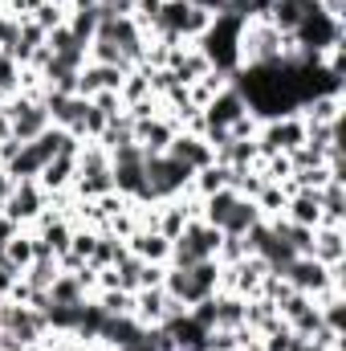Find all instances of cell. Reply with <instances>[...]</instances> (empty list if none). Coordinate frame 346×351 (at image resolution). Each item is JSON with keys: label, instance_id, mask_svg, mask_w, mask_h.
I'll return each instance as SVG.
<instances>
[{"label": "cell", "instance_id": "6da1fadb", "mask_svg": "<svg viewBox=\"0 0 346 351\" xmlns=\"http://www.w3.org/2000/svg\"><path fill=\"white\" fill-rule=\"evenodd\" d=\"M163 290H168V298H175L179 306H196V302H204V298H212L220 290V262L216 258H204V262L187 265V269L168 265Z\"/></svg>", "mask_w": 346, "mask_h": 351}, {"label": "cell", "instance_id": "8fae6325", "mask_svg": "<svg viewBox=\"0 0 346 351\" xmlns=\"http://www.w3.org/2000/svg\"><path fill=\"white\" fill-rule=\"evenodd\" d=\"M127 254H135L139 262H147V265H168L172 241H168L163 233H155V229H135V233L127 237Z\"/></svg>", "mask_w": 346, "mask_h": 351}, {"label": "cell", "instance_id": "d4e9b609", "mask_svg": "<svg viewBox=\"0 0 346 351\" xmlns=\"http://www.w3.org/2000/svg\"><path fill=\"white\" fill-rule=\"evenodd\" d=\"M94 302H98L110 319L135 315V294H127V290H94Z\"/></svg>", "mask_w": 346, "mask_h": 351}, {"label": "cell", "instance_id": "cb8c5ba5", "mask_svg": "<svg viewBox=\"0 0 346 351\" xmlns=\"http://www.w3.org/2000/svg\"><path fill=\"white\" fill-rule=\"evenodd\" d=\"M220 188H228V168L224 164H208V168H200V172L191 176V184H187V192L191 196H212V192H220Z\"/></svg>", "mask_w": 346, "mask_h": 351}, {"label": "cell", "instance_id": "277c9868", "mask_svg": "<svg viewBox=\"0 0 346 351\" xmlns=\"http://www.w3.org/2000/svg\"><path fill=\"white\" fill-rule=\"evenodd\" d=\"M306 143V123L302 114H281V119H265L257 131L261 156H289L293 147Z\"/></svg>", "mask_w": 346, "mask_h": 351}, {"label": "cell", "instance_id": "4316f807", "mask_svg": "<svg viewBox=\"0 0 346 351\" xmlns=\"http://www.w3.org/2000/svg\"><path fill=\"white\" fill-rule=\"evenodd\" d=\"M57 274H62V265H57V258H33V265H29V269H25L21 278H25V282H29L33 290H49Z\"/></svg>", "mask_w": 346, "mask_h": 351}, {"label": "cell", "instance_id": "e0dca14e", "mask_svg": "<svg viewBox=\"0 0 346 351\" xmlns=\"http://www.w3.org/2000/svg\"><path fill=\"white\" fill-rule=\"evenodd\" d=\"M306 123H338L343 119V94H314L297 106Z\"/></svg>", "mask_w": 346, "mask_h": 351}, {"label": "cell", "instance_id": "8992f818", "mask_svg": "<svg viewBox=\"0 0 346 351\" xmlns=\"http://www.w3.org/2000/svg\"><path fill=\"white\" fill-rule=\"evenodd\" d=\"M200 114H204V127L228 131V127H232L241 114H249V102H245V94H241V90L228 82V86L220 90V94H212V102H208Z\"/></svg>", "mask_w": 346, "mask_h": 351}, {"label": "cell", "instance_id": "3957f363", "mask_svg": "<svg viewBox=\"0 0 346 351\" xmlns=\"http://www.w3.org/2000/svg\"><path fill=\"white\" fill-rule=\"evenodd\" d=\"M45 208H49V192H45L37 180H12V192H8V200L0 204V213L12 217L21 229H33Z\"/></svg>", "mask_w": 346, "mask_h": 351}, {"label": "cell", "instance_id": "2e32d148", "mask_svg": "<svg viewBox=\"0 0 346 351\" xmlns=\"http://www.w3.org/2000/svg\"><path fill=\"white\" fill-rule=\"evenodd\" d=\"M74 176H78V160H70V156H53V160L41 168L37 184L53 196V192H66V188L74 184Z\"/></svg>", "mask_w": 346, "mask_h": 351}, {"label": "cell", "instance_id": "e575fe53", "mask_svg": "<svg viewBox=\"0 0 346 351\" xmlns=\"http://www.w3.org/2000/svg\"><path fill=\"white\" fill-rule=\"evenodd\" d=\"M241 351H265V348H261V343H249V348H241Z\"/></svg>", "mask_w": 346, "mask_h": 351}, {"label": "cell", "instance_id": "484cf974", "mask_svg": "<svg viewBox=\"0 0 346 351\" xmlns=\"http://www.w3.org/2000/svg\"><path fill=\"white\" fill-rule=\"evenodd\" d=\"M285 200H289L285 184H261V192L253 196V204L261 208V217H281V213H285Z\"/></svg>", "mask_w": 346, "mask_h": 351}, {"label": "cell", "instance_id": "7a4b0ae2", "mask_svg": "<svg viewBox=\"0 0 346 351\" xmlns=\"http://www.w3.org/2000/svg\"><path fill=\"white\" fill-rule=\"evenodd\" d=\"M277 278H285L297 294L318 298V294H326L330 286H343V265H322L318 258H293Z\"/></svg>", "mask_w": 346, "mask_h": 351}, {"label": "cell", "instance_id": "9a60e30c", "mask_svg": "<svg viewBox=\"0 0 346 351\" xmlns=\"http://www.w3.org/2000/svg\"><path fill=\"white\" fill-rule=\"evenodd\" d=\"M187 200L183 196H175V200H163V204H155V233H163L168 241H175L183 229H187Z\"/></svg>", "mask_w": 346, "mask_h": 351}, {"label": "cell", "instance_id": "7402d4cb", "mask_svg": "<svg viewBox=\"0 0 346 351\" xmlns=\"http://www.w3.org/2000/svg\"><path fill=\"white\" fill-rule=\"evenodd\" d=\"M261 221V208L249 200V196H241L237 204H232V213H228V221L220 225V233H228V237H245L253 225Z\"/></svg>", "mask_w": 346, "mask_h": 351}, {"label": "cell", "instance_id": "1f68e13d", "mask_svg": "<svg viewBox=\"0 0 346 351\" xmlns=\"http://www.w3.org/2000/svg\"><path fill=\"white\" fill-rule=\"evenodd\" d=\"M187 4H196V8H204V12H212V16L228 12V0H187Z\"/></svg>", "mask_w": 346, "mask_h": 351}, {"label": "cell", "instance_id": "836d02e7", "mask_svg": "<svg viewBox=\"0 0 346 351\" xmlns=\"http://www.w3.org/2000/svg\"><path fill=\"white\" fill-rule=\"evenodd\" d=\"M8 135H12V119H8V114H4V106H0V143H4Z\"/></svg>", "mask_w": 346, "mask_h": 351}, {"label": "cell", "instance_id": "4dcf8cb0", "mask_svg": "<svg viewBox=\"0 0 346 351\" xmlns=\"http://www.w3.org/2000/svg\"><path fill=\"white\" fill-rule=\"evenodd\" d=\"M249 258V250H245V237H220V250H216V262L220 265H237V262H245Z\"/></svg>", "mask_w": 346, "mask_h": 351}, {"label": "cell", "instance_id": "9c48e42d", "mask_svg": "<svg viewBox=\"0 0 346 351\" xmlns=\"http://www.w3.org/2000/svg\"><path fill=\"white\" fill-rule=\"evenodd\" d=\"M98 343H102L106 351L139 348V343H147V327H143V323H139L135 315H127V319H106V327H102Z\"/></svg>", "mask_w": 346, "mask_h": 351}, {"label": "cell", "instance_id": "52a82bcc", "mask_svg": "<svg viewBox=\"0 0 346 351\" xmlns=\"http://www.w3.org/2000/svg\"><path fill=\"white\" fill-rule=\"evenodd\" d=\"M179 311H187V306H179L175 298H168L163 286H143V290H135V319H139L143 327H159L163 319H172Z\"/></svg>", "mask_w": 346, "mask_h": 351}, {"label": "cell", "instance_id": "5bb4252c", "mask_svg": "<svg viewBox=\"0 0 346 351\" xmlns=\"http://www.w3.org/2000/svg\"><path fill=\"white\" fill-rule=\"evenodd\" d=\"M322 265H343L346 262V233L343 225H318L314 229V254Z\"/></svg>", "mask_w": 346, "mask_h": 351}, {"label": "cell", "instance_id": "7c38bea8", "mask_svg": "<svg viewBox=\"0 0 346 351\" xmlns=\"http://www.w3.org/2000/svg\"><path fill=\"white\" fill-rule=\"evenodd\" d=\"M127 74H131V70L102 66V62H86V66L78 70V94H82V98H94V94H102V90H118Z\"/></svg>", "mask_w": 346, "mask_h": 351}, {"label": "cell", "instance_id": "5b68a950", "mask_svg": "<svg viewBox=\"0 0 346 351\" xmlns=\"http://www.w3.org/2000/svg\"><path fill=\"white\" fill-rule=\"evenodd\" d=\"M175 131H179V123L163 110V102H159V114H151V119H139V123H135V143L143 147V156H168Z\"/></svg>", "mask_w": 346, "mask_h": 351}, {"label": "cell", "instance_id": "d6986e66", "mask_svg": "<svg viewBox=\"0 0 346 351\" xmlns=\"http://www.w3.org/2000/svg\"><path fill=\"white\" fill-rule=\"evenodd\" d=\"M322 200V225H343L346 221V180H330L326 188H318Z\"/></svg>", "mask_w": 346, "mask_h": 351}, {"label": "cell", "instance_id": "30bf717a", "mask_svg": "<svg viewBox=\"0 0 346 351\" xmlns=\"http://www.w3.org/2000/svg\"><path fill=\"white\" fill-rule=\"evenodd\" d=\"M318 8V0H269V12H265V21L277 29V33H285V37H293L297 33V25L310 16Z\"/></svg>", "mask_w": 346, "mask_h": 351}, {"label": "cell", "instance_id": "f546056e", "mask_svg": "<svg viewBox=\"0 0 346 351\" xmlns=\"http://www.w3.org/2000/svg\"><path fill=\"white\" fill-rule=\"evenodd\" d=\"M257 343H261L265 351H293L297 343H302V339H297V335H293V331H289L285 323H277V327H273L269 335H261Z\"/></svg>", "mask_w": 346, "mask_h": 351}, {"label": "cell", "instance_id": "ba28073f", "mask_svg": "<svg viewBox=\"0 0 346 351\" xmlns=\"http://www.w3.org/2000/svg\"><path fill=\"white\" fill-rule=\"evenodd\" d=\"M168 156H172V160H179L183 168H191V176L200 172V168H208V164H216V152L204 143V135H191V131H175Z\"/></svg>", "mask_w": 346, "mask_h": 351}, {"label": "cell", "instance_id": "4fadbf2b", "mask_svg": "<svg viewBox=\"0 0 346 351\" xmlns=\"http://www.w3.org/2000/svg\"><path fill=\"white\" fill-rule=\"evenodd\" d=\"M281 217L293 221V225L318 229V225H322V200H318V192H314V188H293L289 200H285V213H281Z\"/></svg>", "mask_w": 346, "mask_h": 351}, {"label": "cell", "instance_id": "44dd1931", "mask_svg": "<svg viewBox=\"0 0 346 351\" xmlns=\"http://www.w3.org/2000/svg\"><path fill=\"white\" fill-rule=\"evenodd\" d=\"M45 164H49V160L41 156V147H37V143H25V147L16 152V160H12V164H4V172L12 176V180H37Z\"/></svg>", "mask_w": 346, "mask_h": 351}, {"label": "cell", "instance_id": "ac0fdd59", "mask_svg": "<svg viewBox=\"0 0 346 351\" xmlns=\"http://www.w3.org/2000/svg\"><path fill=\"white\" fill-rule=\"evenodd\" d=\"M45 294H49V302H53V306H78V302L94 298L86 286L78 282V274H57V278H53V286H49Z\"/></svg>", "mask_w": 346, "mask_h": 351}, {"label": "cell", "instance_id": "d590c367", "mask_svg": "<svg viewBox=\"0 0 346 351\" xmlns=\"http://www.w3.org/2000/svg\"><path fill=\"white\" fill-rule=\"evenodd\" d=\"M4 102H8V94H4V90H0V106H4Z\"/></svg>", "mask_w": 346, "mask_h": 351}, {"label": "cell", "instance_id": "d6a6232c", "mask_svg": "<svg viewBox=\"0 0 346 351\" xmlns=\"http://www.w3.org/2000/svg\"><path fill=\"white\" fill-rule=\"evenodd\" d=\"M8 192H12V176H8L4 168H0V204L8 200Z\"/></svg>", "mask_w": 346, "mask_h": 351}, {"label": "cell", "instance_id": "ffe728a7", "mask_svg": "<svg viewBox=\"0 0 346 351\" xmlns=\"http://www.w3.org/2000/svg\"><path fill=\"white\" fill-rule=\"evenodd\" d=\"M33 258H37V245H33V229H21L8 245H4V262L8 269H16V274H25L29 265H33Z\"/></svg>", "mask_w": 346, "mask_h": 351}, {"label": "cell", "instance_id": "83f0119b", "mask_svg": "<svg viewBox=\"0 0 346 351\" xmlns=\"http://www.w3.org/2000/svg\"><path fill=\"white\" fill-rule=\"evenodd\" d=\"M66 29L82 41V45H90L94 41V33H98V8H82V12H70L66 16Z\"/></svg>", "mask_w": 346, "mask_h": 351}, {"label": "cell", "instance_id": "603a6c76", "mask_svg": "<svg viewBox=\"0 0 346 351\" xmlns=\"http://www.w3.org/2000/svg\"><path fill=\"white\" fill-rule=\"evenodd\" d=\"M98 143L106 147V152H118V147H127V143H135V119L122 110L118 119H110L106 127H102V135H98Z\"/></svg>", "mask_w": 346, "mask_h": 351}, {"label": "cell", "instance_id": "f1b7e54d", "mask_svg": "<svg viewBox=\"0 0 346 351\" xmlns=\"http://www.w3.org/2000/svg\"><path fill=\"white\" fill-rule=\"evenodd\" d=\"M21 70H25V66H21L8 49H0V90H4L8 98L21 90Z\"/></svg>", "mask_w": 346, "mask_h": 351}]
</instances>
